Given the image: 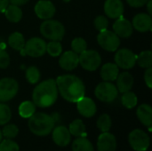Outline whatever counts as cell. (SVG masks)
<instances>
[{"label": "cell", "mask_w": 152, "mask_h": 151, "mask_svg": "<svg viewBox=\"0 0 152 151\" xmlns=\"http://www.w3.org/2000/svg\"><path fill=\"white\" fill-rule=\"evenodd\" d=\"M36 107L37 106L34 104L33 101H23L19 106V109H18L19 115L22 118H29L36 112Z\"/></svg>", "instance_id": "27"}, {"label": "cell", "mask_w": 152, "mask_h": 151, "mask_svg": "<svg viewBox=\"0 0 152 151\" xmlns=\"http://www.w3.org/2000/svg\"><path fill=\"white\" fill-rule=\"evenodd\" d=\"M21 52L33 58L41 57L46 53V43L40 37H32L25 42L24 48Z\"/></svg>", "instance_id": "10"}, {"label": "cell", "mask_w": 152, "mask_h": 151, "mask_svg": "<svg viewBox=\"0 0 152 151\" xmlns=\"http://www.w3.org/2000/svg\"><path fill=\"white\" fill-rule=\"evenodd\" d=\"M98 151H116L117 150V139L114 134L106 132L99 135L97 140Z\"/></svg>", "instance_id": "15"}, {"label": "cell", "mask_w": 152, "mask_h": 151, "mask_svg": "<svg viewBox=\"0 0 152 151\" xmlns=\"http://www.w3.org/2000/svg\"><path fill=\"white\" fill-rule=\"evenodd\" d=\"M12 118V111L8 105L0 102V125H4L10 122Z\"/></svg>", "instance_id": "32"}, {"label": "cell", "mask_w": 152, "mask_h": 151, "mask_svg": "<svg viewBox=\"0 0 152 151\" xmlns=\"http://www.w3.org/2000/svg\"><path fill=\"white\" fill-rule=\"evenodd\" d=\"M94 24L95 28L101 32V31H103L108 28L109 20H108L107 17H105L104 15H99L94 19Z\"/></svg>", "instance_id": "37"}, {"label": "cell", "mask_w": 152, "mask_h": 151, "mask_svg": "<svg viewBox=\"0 0 152 151\" xmlns=\"http://www.w3.org/2000/svg\"><path fill=\"white\" fill-rule=\"evenodd\" d=\"M40 32L43 36L51 41L61 42L65 35V28L63 24L55 20H45L40 26Z\"/></svg>", "instance_id": "4"}, {"label": "cell", "mask_w": 152, "mask_h": 151, "mask_svg": "<svg viewBox=\"0 0 152 151\" xmlns=\"http://www.w3.org/2000/svg\"><path fill=\"white\" fill-rule=\"evenodd\" d=\"M71 49L74 53L78 55L87 49V44L86 40L82 37H76L71 42Z\"/></svg>", "instance_id": "35"}, {"label": "cell", "mask_w": 152, "mask_h": 151, "mask_svg": "<svg viewBox=\"0 0 152 151\" xmlns=\"http://www.w3.org/2000/svg\"><path fill=\"white\" fill-rule=\"evenodd\" d=\"M36 15L41 20H49L55 14V6L49 0H39L34 8Z\"/></svg>", "instance_id": "12"}, {"label": "cell", "mask_w": 152, "mask_h": 151, "mask_svg": "<svg viewBox=\"0 0 152 151\" xmlns=\"http://www.w3.org/2000/svg\"><path fill=\"white\" fill-rule=\"evenodd\" d=\"M77 109L81 116L87 118L93 117L97 111L95 102L91 98L85 96L77 102Z\"/></svg>", "instance_id": "16"}, {"label": "cell", "mask_w": 152, "mask_h": 151, "mask_svg": "<svg viewBox=\"0 0 152 151\" xmlns=\"http://www.w3.org/2000/svg\"><path fill=\"white\" fill-rule=\"evenodd\" d=\"M9 46L15 51H21L25 45V39L21 33L13 32L8 37Z\"/></svg>", "instance_id": "26"}, {"label": "cell", "mask_w": 152, "mask_h": 151, "mask_svg": "<svg viewBox=\"0 0 152 151\" xmlns=\"http://www.w3.org/2000/svg\"><path fill=\"white\" fill-rule=\"evenodd\" d=\"M124 11L125 7L121 0H106L104 3V12L110 19L122 17Z\"/></svg>", "instance_id": "17"}, {"label": "cell", "mask_w": 152, "mask_h": 151, "mask_svg": "<svg viewBox=\"0 0 152 151\" xmlns=\"http://www.w3.org/2000/svg\"><path fill=\"white\" fill-rule=\"evenodd\" d=\"M69 131L72 136L75 137H86V129L84 122L81 119H75L69 125Z\"/></svg>", "instance_id": "24"}, {"label": "cell", "mask_w": 152, "mask_h": 151, "mask_svg": "<svg viewBox=\"0 0 152 151\" xmlns=\"http://www.w3.org/2000/svg\"><path fill=\"white\" fill-rule=\"evenodd\" d=\"M2 139H3V134H2V131L0 130V142L2 141Z\"/></svg>", "instance_id": "44"}, {"label": "cell", "mask_w": 152, "mask_h": 151, "mask_svg": "<svg viewBox=\"0 0 152 151\" xmlns=\"http://www.w3.org/2000/svg\"><path fill=\"white\" fill-rule=\"evenodd\" d=\"M63 1H64V2H66V3H68V2H69L70 0H63Z\"/></svg>", "instance_id": "45"}, {"label": "cell", "mask_w": 152, "mask_h": 151, "mask_svg": "<svg viewBox=\"0 0 152 151\" xmlns=\"http://www.w3.org/2000/svg\"><path fill=\"white\" fill-rule=\"evenodd\" d=\"M96 125H97L98 129H99L102 133L110 132V128H111V125H112L111 117H110V115H108V114H102V115L100 116V117L97 119Z\"/></svg>", "instance_id": "30"}, {"label": "cell", "mask_w": 152, "mask_h": 151, "mask_svg": "<svg viewBox=\"0 0 152 151\" xmlns=\"http://www.w3.org/2000/svg\"><path fill=\"white\" fill-rule=\"evenodd\" d=\"M9 4V0H0V12H4Z\"/></svg>", "instance_id": "42"}, {"label": "cell", "mask_w": 152, "mask_h": 151, "mask_svg": "<svg viewBox=\"0 0 152 151\" xmlns=\"http://www.w3.org/2000/svg\"><path fill=\"white\" fill-rule=\"evenodd\" d=\"M119 74V68L116 63H106L101 69V77L107 82L115 81Z\"/></svg>", "instance_id": "22"}, {"label": "cell", "mask_w": 152, "mask_h": 151, "mask_svg": "<svg viewBox=\"0 0 152 151\" xmlns=\"http://www.w3.org/2000/svg\"><path fill=\"white\" fill-rule=\"evenodd\" d=\"M79 64L88 71H95L102 64V57L97 51L86 50L79 54Z\"/></svg>", "instance_id": "7"}, {"label": "cell", "mask_w": 152, "mask_h": 151, "mask_svg": "<svg viewBox=\"0 0 152 151\" xmlns=\"http://www.w3.org/2000/svg\"><path fill=\"white\" fill-rule=\"evenodd\" d=\"M55 121L53 117L48 114L38 112L34 113L28 122V126L30 132L37 136H46L50 134L54 128Z\"/></svg>", "instance_id": "3"}, {"label": "cell", "mask_w": 152, "mask_h": 151, "mask_svg": "<svg viewBox=\"0 0 152 151\" xmlns=\"http://www.w3.org/2000/svg\"><path fill=\"white\" fill-rule=\"evenodd\" d=\"M4 15L10 22L17 23L22 18V11L20 8V6L11 4H8V6L4 10Z\"/></svg>", "instance_id": "23"}, {"label": "cell", "mask_w": 152, "mask_h": 151, "mask_svg": "<svg viewBox=\"0 0 152 151\" xmlns=\"http://www.w3.org/2000/svg\"><path fill=\"white\" fill-rule=\"evenodd\" d=\"M46 52L52 57H58L62 53V46L59 41H51L46 44Z\"/></svg>", "instance_id": "33"}, {"label": "cell", "mask_w": 152, "mask_h": 151, "mask_svg": "<svg viewBox=\"0 0 152 151\" xmlns=\"http://www.w3.org/2000/svg\"><path fill=\"white\" fill-rule=\"evenodd\" d=\"M72 151H94V145L86 137H77L71 145Z\"/></svg>", "instance_id": "25"}, {"label": "cell", "mask_w": 152, "mask_h": 151, "mask_svg": "<svg viewBox=\"0 0 152 151\" xmlns=\"http://www.w3.org/2000/svg\"><path fill=\"white\" fill-rule=\"evenodd\" d=\"M52 138L53 142L59 147H66L70 143L71 134L69 129L64 125H58L53 129Z\"/></svg>", "instance_id": "13"}, {"label": "cell", "mask_w": 152, "mask_h": 151, "mask_svg": "<svg viewBox=\"0 0 152 151\" xmlns=\"http://www.w3.org/2000/svg\"><path fill=\"white\" fill-rule=\"evenodd\" d=\"M113 32L119 37L127 38L131 36L134 31L132 22L123 17L116 19V21L113 23Z\"/></svg>", "instance_id": "14"}, {"label": "cell", "mask_w": 152, "mask_h": 151, "mask_svg": "<svg viewBox=\"0 0 152 151\" xmlns=\"http://www.w3.org/2000/svg\"><path fill=\"white\" fill-rule=\"evenodd\" d=\"M25 77H26L27 81L29 84L35 85V84L38 83V81L40 80V71L37 67L30 66L27 69Z\"/></svg>", "instance_id": "31"}, {"label": "cell", "mask_w": 152, "mask_h": 151, "mask_svg": "<svg viewBox=\"0 0 152 151\" xmlns=\"http://www.w3.org/2000/svg\"><path fill=\"white\" fill-rule=\"evenodd\" d=\"M136 63L141 68L148 69L152 66V53L151 51L147 50L142 52L138 56H136Z\"/></svg>", "instance_id": "29"}, {"label": "cell", "mask_w": 152, "mask_h": 151, "mask_svg": "<svg viewBox=\"0 0 152 151\" xmlns=\"http://www.w3.org/2000/svg\"><path fill=\"white\" fill-rule=\"evenodd\" d=\"M19 133V128L14 124H6L3 127L2 134L5 139H14Z\"/></svg>", "instance_id": "34"}, {"label": "cell", "mask_w": 152, "mask_h": 151, "mask_svg": "<svg viewBox=\"0 0 152 151\" xmlns=\"http://www.w3.org/2000/svg\"><path fill=\"white\" fill-rule=\"evenodd\" d=\"M0 151H20L17 142L11 139L2 140L0 142Z\"/></svg>", "instance_id": "36"}, {"label": "cell", "mask_w": 152, "mask_h": 151, "mask_svg": "<svg viewBox=\"0 0 152 151\" xmlns=\"http://www.w3.org/2000/svg\"><path fill=\"white\" fill-rule=\"evenodd\" d=\"M148 1L149 0H126L127 4L134 8L142 7V6L146 5Z\"/></svg>", "instance_id": "40"}, {"label": "cell", "mask_w": 152, "mask_h": 151, "mask_svg": "<svg viewBox=\"0 0 152 151\" xmlns=\"http://www.w3.org/2000/svg\"><path fill=\"white\" fill-rule=\"evenodd\" d=\"M147 10H148V14H150V15H151L152 14V9H151V0H149L148 2H147Z\"/></svg>", "instance_id": "43"}, {"label": "cell", "mask_w": 152, "mask_h": 151, "mask_svg": "<svg viewBox=\"0 0 152 151\" xmlns=\"http://www.w3.org/2000/svg\"><path fill=\"white\" fill-rule=\"evenodd\" d=\"M97 41L100 46L108 52H115L120 45V39L113 31L105 29L101 31L97 36Z\"/></svg>", "instance_id": "9"}, {"label": "cell", "mask_w": 152, "mask_h": 151, "mask_svg": "<svg viewBox=\"0 0 152 151\" xmlns=\"http://www.w3.org/2000/svg\"><path fill=\"white\" fill-rule=\"evenodd\" d=\"M144 81L145 84L149 88L152 87V68H148L146 69V71L144 73Z\"/></svg>", "instance_id": "39"}, {"label": "cell", "mask_w": 152, "mask_h": 151, "mask_svg": "<svg viewBox=\"0 0 152 151\" xmlns=\"http://www.w3.org/2000/svg\"><path fill=\"white\" fill-rule=\"evenodd\" d=\"M79 64V55L73 51H67L61 54L59 60L60 67L67 71H71Z\"/></svg>", "instance_id": "18"}, {"label": "cell", "mask_w": 152, "mask_h": 151, "mask_svg": "<svg viewBox=\"0 0 152 151\" xmlns=\"http://www.w3.org/2000/svg\"><path fill=\"white\" fill-rule=\"evenodd\" d=\"M19 91L18 82L12 77L0 79V102H6L13 99Z\"/></svg>", "instance_id": "8"}, {"label": "cell", "mask_w": 152, "mask_h": 151, "mask_svg": "<svg viewBox=\"0 0 152 151\" xmlns=\"http://www.w3.org/2000/svg\"><path fill=\"white\" fill-rule=\"evenodd\" d=\"M29 0H9V3H11L12 4L17 5V6H20V5H24Z\"/></svg>", "instance_id": "41"}, {"label": "cell", "mask_w": 152, "mask_h": 151, "mask_svg": "<svg viewBox=\"0 0 152 151\" xmlns=\"http://www.w3.org/2000/svg\"><path fill=\"white\" fill-rule=\"evenodd\" d=\"M58 93L67 101L77 102L85 96L86 87L83 81L74 75H62L55 80Z\"/></svg>", "instance_id": "1"}, {"label": "cell", "mask_w": 152, "mask_h": 151, "mask_svg": "<svg viewBox=\"0 0 152 151\" xmlns=\"http://www.w3.org/2000/svg\"><path fill=\"white\" fill-rule=\"evenodd\" d=\"M121 102L123 106L128 109H134L136 107L138 103V98L136 94L131 91H128L126 93H124L121 97Z\"/></svg>", "instance_id": "28"}, {"label": "cell", "mask_w": 152, "mask_h": 151, "mask_svg": "<svg viewBox=\"0 0 152 151\" xmlns=\"http://www.w3.org/2000/svg\"><path fill=\"white\" fill-rule=\"evenodd\" d=\"M128 142L135 151H147L150 147L151 139L147 133L141 129L133 130L128 135Z\"/></svg>", "instance_id": "6"}, {"label": "cell", "mask_w": 152, "mask_h": 151, "mask_svg": "<svg viewBox=\"0 0 152 151\" xmlns=\"http://www.w3.org/2000/svg\"><path fill=\"white\" fill-rule=\"evenodd\" d=\"M136 115L140 122L148 128L152 125V108L149 104H142L137 108Z\"/></svg>", "instance_id": "21"}, {"label": "cell", "mask_w": 152, "mask_h": 151, "mask_svg": "<svg viewBox=\"0 0 152 151\" xmlns=\"http://www.w3.org/2000/svg\"><path fill=\"white\" fill-rule=\"evenodd\" d=\"M94 94L99 101L110 103L117 99L118 95V91L117 89V86L111 82L104 81L102 83H100L96 86L94 90Z\"/></svg>", "instance_id": "5"}, {"label": "cell", "mask_w": 152, "mask_h": 151, "mask_svg": "<svg viewBox=\"0 0 152 151\" xmlns=\"http://www.w3.org/2000/svg\"><path fill=\"white\" fill-rule=\"evenodd\" d=\"M115 62L120 69H130L136 64V55L130 49L122 48L117 51L115 54Z\"/></svg>", "instance_id": "11"}, {"label": "cell", "mask_w": 152, "mask_h": 151, "mask_svg": "<svg viewBox=\"0 0 152 151\" xmlns=\"http://www.w3.org/2000/svg\"><path fill=\"white\" fill-rule=\"evenodd\" d=\"M116 80H117V89L121 93L131 91L134 85V77L127 71L118 74Z\"/></svg>", "instance_id": "20"}, {"label": "cell", "mask_w": 152, "mask_h": 151, "mask_svg": "<svg viewBox=\"0 0 152 151\" xmlns=\"http://www.w3.org/2000/svg\"><path fill=\"white\" fill-rule=\"evenodd\" d=\"M10 64V56L3 49H0V69H6Z\"/></svg>", "instance_id": "38"}, {"label": "cell", "mask_w": 152, "mask_h": 151, "mask_svg": "<svg viewBox=\"0 0 152 151\" xmlns=\"http://www.w3.org/2000/svg\"><path fill=\"white\" fill-rule=\"evenodd\" d=\"M58 88L55 80L47 79L39 83L33 90L32 101L38 108H49L58 99Z\"/></svg>", "instance_id": "2"}, {"label": "cell", "mask_w": 152, "mask_h": 151, "mask_svg": "<svg viewBox=\"0 0 152 151\" xmlns=\"http://www.w3.org/2000/svg\"><path fill=\"white\" fill-rule=\"evenodd\" d=\"M133 28L139 32H147L151 30L152 18L148 13H138L136 14L132 21Z\"/></svg>", "instance_id": "19"}]
</instances>
